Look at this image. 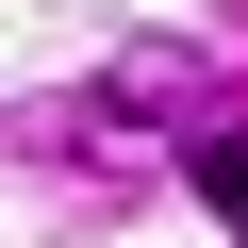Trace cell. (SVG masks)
<instances>
[{
  "label": "cell",
  "mask_w": 248,
  "mask_h": 248,
  "mask_svg": "<svg viewBox=\"0 0 248 248\" xmlns=\"http://www.w3.org/2000/svg\"><path fill=\"white\" fill-rule=\"evenodd\" d=\"M182 182H199V215L248 248V133H199V149H182Z\"/></svg>",
  "instance_id": "cell-1"
}]
</instances>
